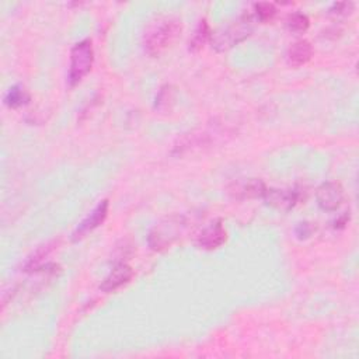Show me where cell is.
<instances>
[{
	"label": "cell",
	"instance_id": "obj_10",
	"mask_svg": "<svg viewBox=\"0 0 359 359\" xmlns=\"http://www.w3.org/2000/svg\"><path fill=\"white\" fill-rule=\"evenodd\" d=\"M132 276H133V269L128 264L119 262L104 278V280L100 285V289L104 293L115 292L116 289H119L123 285H126L132 279Z\"/></svg>",
	"mask_w": 359,
	"mask_h": 359
},
{
	"label": "cell",
	"instance_id": "obj_5",
	"mask_svg": "<svg viewBox=\"0 0 359 359\" xmlns=\"http://www.w3.org/2000/svg\"><path fill=\"white\" fill-rule=\"evenodd\" d=\"M266 185L259 178H244L236 180L227 187V194L237 201L257 199L262 198L265 194Z\"/></svg>",
	"mask_w": 359,
	"mask_h": 359
},
{
	"label": "cell",
	"instance_id": "obj_8",
	"mask_svg": "<svg viewBox=\"0 0 359 359\" xmlns=\"http://www.w3.org/2000/svg\"><path fill=\"white\" fill-rule=\"evenodd\" d=\"M264 202L282 212L290 210L299 201V194L293 189H279V188H266L262 196Z\"/></svg>",
	"mask_w": 359,
	"mask_h": 359
},
{
	"label": "cell",
	"instance_id": "obj_4",
	"mask_svg": "<svg viewBox=\"0 0 359 359\" xmlns=\"http://www.w3.org/2000/svg\"><path fill=\"white\" fill-rule=\"evenodd\" d=\"M94 49L90 39L77 42L70 50V65L67 79L70 86L79 84L84 76H87L93 67Z\"/></svg>",
	"mask_w": 359,
	"mask_h": 359
},
{
	"label": "cell",
	"instance_id": "obj_12",
	"mask_svg": "<svg viewBox=\"0 0 359 359\" xmlns=\"http://www.w3.org/2000/svg\"><path fill=\"white\" fill-rule=\"evenodd\" d=\"M210 39V29H209V25L206 22V20H201L198 27L195 28L191 39H189V50L192 52H198L201 50L205 43Z\"/></svg>",
	"mask_w": 359,
	"mask_h": 359
},
{
	"label": "cell",
	"instance_id": "obj_2",
	"mask_svg": "<svg viewBox=\"0 0 359 359\" xmlns=\"http://www.w3.org/2000/svg\"><path fill=\"white\" fill-rule=\"evenodd\" d=\"M187 229L184 215H170L156 223L147 234V245L153 251H164L171 247Z\"/></svg>",
	"mask_w": 359,
	"mask_h": 359
},
{
	"label": "cell",
	"instance_id": "obj_16",
	"mask_svg": "<svg viewBox=\"0 0 359 359\" xmlns=\"http://www.w3.org/2000/svg\"><path fill=\"white\" fill-rule=\"evenodd\" d=\"M172 87L171 86H164L160 88L157 97H156V108L164 109L168 107V102L172 101Z\"/></svg>",
	"mask_w": 359,
	"mask_h": 359
},
{
	"label": "cell",
	"instance_id": "obj_1",
	"mask_svg": "<svg viewBox=\"0 0 359 359\" xmlns=\"http://www.w3.org/2000/svg\"><path fill=\"white\" fill-rule=\"evenodd\" d=\"M182 25L177 17L157 15L150 20L143 32V48L147 55L157 56L181 35Z\"/></svg>",
	"mask_w": 359,
	"mask_h": 359
},
{
	"label": "cell",
	"instance_id": "obj_9",
	"mask_svg": "<svg viewBox=\"0 0 359 359\" xmlns=\"http://www.w3.org/2000/svg\"><path fill=\"white\" fill-rule=\"evenodd\" d=\"M108 208L109 203L107 199L101 201L93 210L91 213L77 226V229L73 231L72 234V240L77 241L80 238H83L86 234H88L90 231H93L94 229H97L100 224L104 223L107 215H108Z\"/></svg>",
	"mask_w": 359,
	"mask_h": 359
},
{
	"label": "cell",
	"instance_id": "obj_14",
	"mask_svg": "<svg viewBox=\"0 0 359 359\" xmlns=\"http://www.w3.org/2000/svg\"><path fill=\"white\" fill-rule=\"evenodd\" d=\"M286 28L290 31V32H294V34H302L304 31H307L309 25H310V20L306 14L303 13H290L287 17H286Z\"/></svg>",
	"mask_w": 359,
	"mask_h": 359
},
{
	"label": "cell",
	"instance_id": "obj_18",
	"mask_svg": "<svg viewBox=\"0 0 359 359\" xmlns=\"http://www.w3.org/2000/svg\"><path fill=\"white\" fill-rule=\"evenodd\" d=\"M314 230H316V227H314V224H313V223L302 222V223H299V224L296 226V229H294V234L297 236V238H300V240H306V238L311 237V234L314 233Z\"/></svg>",
	"mask_w": 359,
	"mask_h": 359
},
{
	"label": "cell",
	"instance_id": "obj_3",
	"mask_svg": "<svg viewBox=\"0 0 359 359\" xmlns=\"http://www.w3.org/2000/svg\"><path fill=\"white\" fill-rule=\"evenodd\" d=\"M254 22L255 21L251 17V14L245 13L229 25L220 27L213 34H210L212 48L217 52H224L233 48L234 45L243 42L247 36H250Z\"/></svg>",
	"mask_w": 359,
	"mask_h": 359
},
{
	"label": "cell",
	"instance_id": "obj_19",
	"mask_svg": "<svg viewBox=\"0 0 359 359\" xmlns=\"http://www.w3.org/2000/svg\"><path fill=\"white\" fill-rule=\"evenodd\" d=\"M346 222H348V215H342L338 220H335V227H344L345 224H346Z\"/></svg>",
	"mask_w": 359,
	"mask_h": 359
},
{
	"label": "cell",
	"instance_id": "obj_11",
	"mask_svg": "<svg viewBox=\"0 0 359 359\" xmlns=\"http://www.w3.org/2000/svg\"><path fill=\"white\" fill-rule=\"evenodd\" d=\"M313 56V46L307 39H297L286 50V62L293 67L306 65Z\"/></svg>",
	"mask_w": 359,
	"mask_h": 359
},
{
	"label": "cell",
	"instance_id": "obj_13",
	"mask_svg": "<svg viewBox=\"0 0 359 359\" xmlns=\"http://www.w3.org/2000/svg\"><path fill=\"white\" fill-rule=\"evenodd\" d=\"M3 101L8 108H18L29 101V94L24 90L22 86L15 84L10 87V90L6 93Z\"/></svg>",
	"mask_w": 359,
	"mask_h": 359
},
{
	"label": "cell",
	"instance_id": "obj_15",
	"mask_svg": "<svg viewBox=\"0 0 359 359\" xmlns=\"http://www.w3.org/2000/svg\"><path fill=\"white\" fill-rule=\"evenodd\" d=\"M250 14L254 18V21L266 22V21H271L276 15V7L272 3H266V1L255 3L254 10Z\"/></svg>",
	"mask_w": 359,
	"mask_h": 359
},
{
	"label": "cell",
	"instance_id": "obj_7",
	"mask_svg": "<svg viewBox=\"0 0 359 359\" xmlns=\"http://www.w3.org/2000/svg\"><path fill=\"white\" fill-rule=\"evenodd\" d=\"M227 240V231L222 223V220H213L208 226H205L196 237V245L201 250L212 251L223 245Z\"/></svg>",
	"mask_w": 359,
	"mask_h": 359
},
{
	"label": "cell",
	"instance_id": "obj_17",
	"mask_svg": "<svg viewBox=\"0 0 359 359\" xmlns=\"http://www.w3.org/2000/svg\"><path fill=\"white\" fill-rule=\"evenodd\" d=\"M352 10H353V3L339 1V3H334L328 11L330 14H334V15H348L352 13Z\"/></svg>",
	"mask_w": 359,
	"mask_h": 359
},
{
	"label": "cell",
	"instance_id": "obj_6",
	"mask_svg": "<svg viewBox=\"0 0 359 359\" xmlns=\"http://www.w3.org/2000/svg\"><path fill=\"white\" fill-rule=\"evenodd\" d=\"M316 201L321 210L332 212L337 210L344 201V188L339 182L327 181L323 182L316 192Z\"/></svg>",
	"mask_w": 359,
	"mask_h": 359
}]
</instances>
